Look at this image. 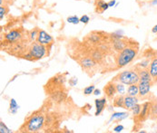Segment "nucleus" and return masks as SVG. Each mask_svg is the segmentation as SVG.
<instances>
[{
  "label": "nucleus",
  "mask_w": 157,
  "mask_h": 133,
  "mask_svg": "<svg viewBox=\"0 0 157 133\" xmlns=\"http://www.w3.org/2000/svg\"><path fill=\"white\" fill-rule=\"evenodd\" d=\"M124 127L123 126V125H117V126H115L114 128H113V131L114 132H121V131H124Z\"/></svg>",
  "instance_id": "27"
},
{
  "label": "nucleus",
  "mask_w": 157,
  "mask_h": 133,
  "mask_svg": "<svg viewBox=\"0 0 157 133\" xmlns=\"http://www.w3.org/2000/svg\"><path fill=\"white\" fill-rule=\"evenodd\" d=\"M94 104H95V108H96V111H95V115L98 116L102 113V111H104L105 109V106L106 104V99L105 98H103V99H97L94 101Z\"/></svg>",
  "instance_id": "9"
},
{
  "label": "nucleus",
  "mask_w": 157,
  "mask_h": 133,
  "mask_svg": "<svg viewBox=\"0 0 157 133\" xmlns=\"http://www.w3.org/2000/svg\"><path fill=\"white\" fill-rule=\"evenodd\" d=\"M47 48L45 45L39 44L37 42L34 43L29 49V53L25 57H30L31 60H39L46 54Z\"/></svg>",
  "instance_id": "5"
},
{
  "label": "nucleus",
  "mask_w": 157,
  "mask_h": 133,
  "mask_svg": "<svg viewBox=\"0 0 157 133\" xmlns=\"http://www.w3.org/2000/svg\"><path fill=\"white\" fill-rule=\"evenodd\" d=\"M95 90V87L94 85H90L84 89V94L86 95H90L92 93H94V91Z\"/></svg>",
  "instance_id": "22"
},
{
  "label": "nucleus",
  "mask_w": 157,
  "mask_h": 133,
  "mask_svg": "<svg viewBox=\"0 0 157 133\" xmlns=\"http://www.w3.org/2000/svg\"><path fill=\"white\" fill-rule=\"evenodd\" d=\"M108 5H109V7L116 6H117L116 0H111V1H109V2H108Z\"/></svg>",
  "instance_id": "29"
},
{
  "label": "nucleus",
  "mask_w": 157,
  "mask_h": 133,
  "mask_svg": "<svg viewBox=\"0 0 157 133\" xmlns=\"http://www.w3.org/2000/svg\"><path fill=\"white\" fill-rule=\"evenodd\" d=\"M115 86H116V92L119 95H124L125 94L126 89H125V85L124 83H118L117 84H115Z\"/></svg>",
  "instance_id": "18"
},
{
  "label": "nucleus",
  "mask_w": 157,
  "mask_h": 133,
  "mask_svg": "<svg viewBox=\"0 0 157 133\" xmlns=\"http://www.w3.org/2000/svg\"><path fill=\"white\" fill-rule=\"evenodd\" d=\"M94 94L96 95V96H97V95H100V94H101V91H100L99 89H95V90L94 91Z\"/></svg>",
  "instance_id": "30"
},
{
  "label": "nucleus",
  "mask_w": 157,
  "mask_h": 133,
  "mask_svg": "<svg viewBox=\"0 0 157 133\" xmlns=\"http://www.w3.org/2000/svg\"><path fill=\"white\" fill-rule=\"evenodd\" d=\"M127 95L130 96H138L139 95V87L138 84H131L127 88Z\"/></svg>",
  "instance_id": "14"
},
{
  "label": "nucleus",
  "mask_w": 157,
  "mask_h": 133,
  "mask_svg": "<svg viewBox=\"0 0 157 133\" xmlns=\"http://www.w3.org/2000/svg\"><path fill=\"white\" fill-rule=\"evenodd\" d=\"M139 76H140V81L138 83L139 96L144 98V97H146L150 93L154 80L149 71L146 69H141L139 71Z\"/></svg>",
  "instance_id": "1"
},
{
  "label": "nucleus",
  "mask_w": 157,
  "mask_h": 133,
  "mask_svg": "<svg viewBox=\"0 0 157 133\" xmlns=\"http://www.w3.org/2000/svg\"><path fill=\"white\" fill-rule=\"evenodd\" d=\"M124 95H119L117 97L114 98L113 100V106L114 107H120V108H124Z\"/></svg>",
  "instance_id": "16"
},
{
  "label": "nucleus",
  "mask_w": 157,
  "mask_h": 133,
  "mask_svg": "<svg viewBox=\"0 0 157 133\" xmlns=\"http://www.w3.org/2000/svg\"><path fill=\"white\" fill-rule=\"evenodd\" d=\"M45 124V117L41 114L32 116L25 124L24 131L26 132H37L43 129Z\"/></svg>",
  "instance_id": "3"
},
{
  "label": "nucleus",
  "mask_w": 157,
  "mask_h": 133,
  "mask_svg": "<svg viewBox=\"0 0 157 133\" xmlns=\"http://www.w3.org/2000/svg\"><path fill=\"white\" fill-rule=\"evenodd\" d=\"M116 81H118V83H124V85H128V86L131 84H138L140 81L139 72H137L135 70L124 71L117 75Z\"/></svg>",
  "instance_id": "4"
},
{
  "label": "nucleus",
  "mask_w": 157,
  "mask_h": 133,
  "mask_svg": "<svg viewBox=\"0 0 157 133\" xmlns=\"http://www.w3.org/2000/svg\"><path fill=\"white\" fill-rule=\"evenodd\" d=\"M151 114L157 118V104L151 106Z\"/></svg>",
  "instance_id": "28"
},
{
  "label": "nucleus",
  "mask_w": 157,
  "mask_h": 133,
  "mask_svg": "<svg viewBox=\"0 0 157 133\" xmlns=\"http://www.w3.org/2000/svg\"><path fill=\"white\" fill-rule=\"evenodd\" d=\"M141 110H142V105H140L139 103H137L135 106H134V107L132 108L131 111L133 112L134 116H139L140 113H141Z\"/></svg>",
  "instance_id": "21"
},
{
  "label": "nucleus",
  "mask_w": 157,
  "mask_h": 133,
  "mask_svg": "<svg viewBox=\"0 0 157 133\" xmlns=\"http://www.w3.org/2000/svg\"><path fill=\"white\" fill-rule=\"evenodd\" d=\"M67 21L69 24H77L80 23V18L77 17L76 16H70V17H67Z\"/></svg>",
  "instance_id": "19"
},
{
  "label": "nucleus",
  "mask_w": 157,
  "mask_h": 133,
  "mask_svg": "<svg viewBox=\"0 0 157 133\" xmlns=\"http://www.w3.org/2000/svg\"><path fill=\"white\" fill-rule=\"evenodd\" d=\"M90 21V17L87 15H84L80 17V23H83V24H87Z\"/></svg>",
  "instance_id": "25"
},
{
  "label": "nucleus",
  "mask_w": 157,
  "mask_h": 133,
  "mask_svg": "<svg viewBox=\"0 0 157 133\" xmlns=\"http://www.w3.org/2000/svg\"><path fill=\"white\" fill-rule=\"evenodd\" d=\"M151 5H152V6H156L157 0H153V1H152V3H151Z\"/></svg>",
  "instance_id": "32"
},
{
  "label": "nucleus",
  "mask_w": 157,
  "mask_h": 133,
  "mask_svg": "<svg viewBox=\"0 0 157 133\" xmlns=\"http://www.w3.org/2000/svg\"><path fill=\"white\" fill-rule=\"evenodd\" d=\"M150 111H151V104H150L149 102H145V103H144V104L142 105L141 113H140V115H139L140 119H141V120L145 119V118L149 115Z\"/></svg>",
  "instance_id": "11"
},
{
  "label": "nucleus",
  "mask_w": 157,
  "mask_h": 133,
  "mask_svg": "<svg viewBox=\"0 0 157 133\" xmlns=\"http://www.w3.org/2000/svg\"><path fill=\"white\" fill-rule=\"evenodd\" d=\"M137 54V49L133 46H125L118 54L116 58V65L118 67H124L129 65Z\"/></svg>",
  "instance_id": "2"
},
{
  "label": "nucleus",
  "mask_w": 157,
  "mask_h": 133,
  "mask_svg": "<svg viewBox=\"0 0 157 133\" xmlns=\"http://www.w3.org/2000/svg\"><path fill=\"white\" fill-rule=\"evenodd\" d=\"M82 65L85 67V68H90V67L94 65V61H93L92 59L86 58V59H85V60L82 62Z\"/></svg>",
  "instance_id": "20"
},
{
  "label": "nucleus",
  "mask_w": 157,
  "mask_h": 133,
  "mask_svg": "<svg viewBox=\"0 0 157 133\" xmlns=\"http://www.w3.org/2000/svg\"><path fill=\"white\" fill-rule=\"evenodd\" d=\"M0 132L1 133H10L11 131L6 126V124L3 121H0Z\"/></svg>",
  "instance_id": "23"
},
{
  "label": "nucleus",
  "mask_w": 157,
  "mask_h": 133,
  "mask_svg": "<svg viewBox=\"0 0 157 133\" xmlns=\"http://www.w3.org/2000/svg\"><path fill=\"white\" fill-rule=\"evenodd\" d=\"M152 78L154 81H156L157 80V57L154 58L152 60V62L150 63V67L148 69Z\"/></svg>",
  "instance_id": "10"
},
{
  "label": "nucleus",
  "mask_w": 157,
  "mask_h": 133,
  "mask_svg": "<svg viewBox=\"0 0 157 133\" xmlns=\"http://www.w3.org/2000/svg\"><path fill=\"white\" fill-rule=\"evenodd\" d=\"M38 32L39 31H37L36 29H34L33 31H31V33H30V38H31V40H35L36 38H37Z\"/></svg>",
  "instance_id": "24"
},
{
  "label": "nucleus",
  "mask_w": 157,
  "mask_h": 133,
  "mask_svg": "<svg viewBox=\"0 0 157 133\" xmlns=\"http://www.w3.org/2000/svg\"><path fill=\"white\" fill-rule=\"evenodd\" d=\"M128 113L127 112H114L113 113L110 120H109V122H111L112 120H123L124 119H126L128 117Z\"/></svg>",
  "instance_id": "13"
},
{
  "label": "nucleus",
  "mask_w": 157,
  "mask_h": 133,
  "mask_svg": "<svg viewBox=\"0 0 157 133\" xmlns=\"http://www.w3.org/2000/svg\"><path fill=\"white\" fill-rule=\"evenodd\" d=\"M96 7L98 8V10H100L101 13L106 11L108 8H109V5L108 3L105 2V1H102V0H99L96 2Z\"/></svg>",
  "instance_id": "15"
},
{
  "label": "nucleus",
  "mask_w": 157,
  "mask_h": 133,
  "mask_svg": "<svg viewBox=\"0 0 157 133\" xmlns=\"http://www.w3.org/2000/svg\"><path fill=\"white\" fill-rule=\"evenodd\" d=\"M9 108H10V112L12 114H16L17 112L18 109H19V106H18V104H17V101L15 99H11L10 100V106H9Z\"/></svg>",
  "instance_id": "17"
},
{
  "label": "nucleus",
  "mask_w": 157,
  "mask_h": 133,
  "mask_svg": "<svg viewBox=\"0 0 157 133\" xmlns=\"http://www.w3.org/2000/svg\"><path fill=\"white\" fill-rule=\"evenodd\" d=\"M137 103H139V99L137 98V96H130V95H126L124 96V108L131 111L132 108L135 106Z\"/></svg>",
  "instance_id": "7"
},
{
  "label": "nucleus",
  "mask_w": 157,
  "mask_h": 133,
  "mask_svg": "<svg viewBox=\"0 0 157 133\" xmlns=\"http://www.w3.org/2000/svg\"><path fill=\"white\" fill-rule=\"evenodd\" d=\"M22 35L18 30H11L5 35V40L8 43H15L17 42L21 38Z\"/></svg>",
  "instance_id": "8"
},
{
  "label": "nucleus",
  "mask_w": 157,
  "mask_h": 133,
  "mask_svg": "<svg viewBox=\"0 0 157 133\" xmlns=\"http://www.w3.org/2000/svg\"><path fill=\"white\" fill-rule=\"evenodd\" d=\"M36 42L39 43V44H43V45H45V46H48V45H50V44L54 43V38L47 32H45L44 30H40L38 32Z\"/></svg>",
  "instance_id": "6"
},
{
  "label": "nucleus",
  "mask_w": 157,
  "mask_h": 133,
  "mask_svg": "<svg viewBox=\"0 0 157 133\" xmlns=\"http://www.w3.org/2000/svg\"><path fill=\"white\" fill-rule=\"evenodd\" d=\"M152 32L154 34H157V24H155L153 28H152Z\"/></svg>",
  "instance_id": "31"
},
{
  "label": "nucleus",
  "mask_w": 157,
  "mask_h": 133,
  "mask_svg": "<svg viewBox=\"0 0 157 133\" xmlns=\"http://www.w3.org/2000/svg\"><path fill=\"white\" fill-rule=\"evenodd\" d=\"M105 92L106 94V96L108 98H112L114 96L116 92V86L113 83H109L105 87Z\"/></svg>",
  "instance_id": "12"
},
{
  "label": "nucleus",
  "mask_w": 157,
  "mask_h": 133,
  "mask_svg": "<svg viewBox=\"0 0 157 133\" xmlns=\"http://www.w3.org/2000/svg\"><path fill=\"white\" fill-rule=\"evenodd\" d=\"M5 15H6V8H5V6H0V20L2 21L3 19H4V17H5Z\"/></svg>",
  "instance_id": "26"
}]
</instances>
